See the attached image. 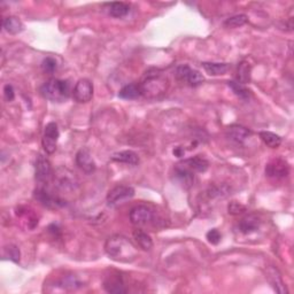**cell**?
<instances>
[{"instance_id":"6da1fadb","label":"cell","mask_w":294,"mask_h":294,"mask_svg":"<svg viewBox=\"0 0 294 294\" xmlns=\"http://www.w3.org/2000/svg\"><path fill=\"white\" fill-rule=\"evenodd\" d=\"M105 252L112 260L121 263H130L138 258L137 246L122 235L108 238L105 244Z\"/></svg>"},{"instance_id":"7a4b0ae2","label":"cell","mask_w":294,"mask_h":294,"mask_svg":"<svg viewBox=\"0 0 294 294\" xmlns=\"http://www.w3.org/2000/svg\"><path fill=\"white\" fill-rule=\"evenodd\" d=\"M139 86L141 96L147 99H158L167 92L169 88V80L159 69H151L142 77Z\"/></svg>"},{"instance_id":"3957f363","label":"cell","mask_w":294,"mask_h":294,"mask_svg":"<svg viewBox=\"0 0 294 294\" xmlns=\"http://www.w3.org/2000/svg\"><path fill=\"white\" fill-rule=\"evenodd\" d=\"M41 93L43 97L51 101L61 102L67 100L69 94H70V84L68 81L52 79L43 84Z\"/></svg>"},{"instance_id":"277c9868","label":"cell","mask_w":294,"mask_h":294,"mask_svg":"<svg viewBox=\"0 0 294 294\" xmlns=\"http://www.w3.org/2000/svg\"><path fill=\"white\" fill-rule=\"evenodd\" d=\"M176 77L177 80L180 82H185L190 86H196L201 85L205 82V77L202 74L197 70V69H192L191 67H189L188 64H181L178 66L176 69Z\"/></svg>"},{"instance_id":"5b68a950","label":"cell","mask_w":294,"mask_h":294,"mask_svg":"<svg viewBox=\"0 0 294 294\" xmlns=\"http://www.w3.org/2000/svg\"><path fill=\"white\" fill-rule=\"evenodd\" d=\"M135 196V189L128 185H116L107 193L106 200L109 206H116Z\"/></svg>"},{"instance_id":"8992f818","label":"cell","mask_w":294,"mask_h":294,"mask_svg":"<svg viewBox=\"0 0 294 294\" xmlns=\"http://www.w3.org/2000/svg\"><path fill=\"white\" fill-rule=\"evenodd\" d=\"M129 217H130V220L133 226L137 228H141L152 222L154 215L150 207H147L145 205H138L136 207H133L130 210Z\"/></svg>"},{"instance_id":"52a82bcc","label":"cell","mask_w":294,"mask_h":294,"mask_svg":"<svg viewBox=\"0 0 294 294\" xmlns=\"http://www.w3.org/2000/svg\"><path fill=\"white\" fill-rule=\"evenodd\" d=\"M60 132L58 129V124L55 122L47 123L44 130V136H43L42 139L43 147H44L45 152L47 154H53L55 152Z\"/></svg>"},{"instance_id":"ba28073f","label":"cell","mask_w":294,"mask_h":294,"mask_svg":"<svg viewBox=\"0 0 294 294\" xmlns=\"http://www.w3.org/2000/svg\"><path fill=\"white\" fill-rule=\"evenodd\" d=\"M52 177V167L49 159L43 154H38L36 159V180L41 188H45Z\"/></svg>"},{"instance_id":"9c48e42d","label":"cell","mask_w":294,"mask_h":294,"mask_svg":"<svg viewBox=\"0 0 294 294\" xmlns=\"http://www.w3.org/2000/svg\"><path fill=\"white\" fill-rule=\"evenodd\" d=\"M72 97L77 102L86 103L93 97V84L88 79H81L72 90Z\"/></svg>"},{"instance_id":"30bf717a","label":"cell","mask_w":294,"mask_h":294,"mask_svg":"<svg viewBox=\"0 0 294 294\" xmlns=\"http://www.w3.org/2000/svg\"><path fill=\"white\" fill-rule=\"evenodd\" d=\"M34 199H36L42 206L46 207V208L55 209L66 205V202H64L62 199H60L57 196H53V194H51L45 188L41 187L34 191Z\"/></svg>"},{"instance_id":"8fae6325","label":"cell","mask_w":294,"mask_h":294,"mask_svg":"<svg viewBox=\"0 0 294 294\" xmlns=\"http://www.w3.org/2000/svg\"><path fill=\"white\" fill-rule=\"evenodd\" d=\"M289 174L288 163L283 159H274L266 166V175L270 178L282 179Z\"/></svg>"},{"instance_id":"7c38bea8","label":"cell","mask_w":294,"mask_h":294,"mask_svg":"<svg viewBox=\"0 0 294 294\" xmlns=\"http://www.w3.org/2000/svg\"><path fill=\"white\" fill-rule=\"evenodd\" d=\"M176 166L196 174V172H205L209 168V162L205 158H202L201 155H196L193 158L183 160V161L177 163Z\"/></svg>"},{"instance_id":"4fadbf2b","label":"cell","mask_w":294,"mask_h":294,"mask_svg":"<svg viewBox=\"0 0 294 294\" xmlns=\"http://www.w3.org/2000/svg\"><path fill=\"white\" fill-rule=\"evenodd\" d=\"M76 164L79 166L80 169L82 171H84L85 174L91 175L93 174L94 171L97 169L96 162L92 158V155L86 149H82L76 154Z\"/></svg>"},{"instance_id":"5bb4252c","label":"cell","mask_w":294,"mask_h":294,"mask_svg":"<svg viewBox=\"0 0 294 294\" xmlns=\"http://www.w3.org/2000/svg\"><path fill=\"white\" fill-rule=\"evenodd\" d=\"M103 288L108 293L122 294L127 293V288L124 287V283L122 277L119 274L107 275L103 279Z\"/></svg>"},{"instance_id":"9a60e30c","label":"cell","mask_w":294,"mask_h":294,"mask_svg":"<svg viewBox=\"0 0 294 294\" xmlns=\"http://www.w3.org/2000/svg\"><path fill=\"white\" fill-rule=\"evenodd\" d=\"M250 136H252V131L243 125L232 124L227 129V137L236 144H244Z\"/></svg>"},{"instance_id":"2e32d148","label":"cell","mask_w":294,"mask_h":294,"mask_svg":"<svg viewBox=\"0 0 294 294\" xmlns=\"http://www.w3.org/2000/svg\"><path fill=\"white\" fill-rule=\"evenodd\" d=\"M260 226H261L260 217L255 214H250L245 216V217L240 220L239 224H238V228H239V231L243 233V235H250V233L258 231Z\"/></svg>"},{"instance_id":"e0dca14e","label":"cell","mask_w":294,"mask_h":294,"mask_svg":"<svg viewBox=\"0 0 294 294\" xmlns=\"http://www.w3.org/2000/svg\"><path fill=\"white\" fill-rule=\"evenodd\" d=\"M267 278H268V282L270 283L272 288H274L276 292L279 294H287L288 292L287 288L286 286H285L282 276H280L279 271L277 269H275L274 267L268 268Z\"/></svg>"},{"instance_id":"ac0fdd59","label":"cell","mask_w":294,"mask_h":294,"mask_svg":"<svg viewBox=\"0 0 294 294\" xmlns=\"http://www.w3.org/2000/svg\"><path fill=\"white\" fill-rule=\"evenodd\" d=\"M112 160L114 162L130 164V166H137L139 163V157L133 151H121V152L114 153L112 155Z\"/></svg>"},{"instance_id":"d6986e66","label":"cell","mask_w":294,"mask_h":294,"mask_svg":"<svg viewBox=\"0 0 294 294\" xmlns=\"http://www.w3.org/2000/svg\"><path fill=\"white\" fill-rule=\"evenodd\" d=\"M132 236H133V239L136 240L137 245L139 246L141 249L144 250H151L153 247V240L149 233L142 231L141 229H136V230H133L132 232Z\"/></svg>"},{"instance_id":"ffe728a7","label":"cell","mask_w":294,"mask_h":294,"mask_svg":"<svg viewBox=\"0 0 294 294\" xmlns=\"http://www.w3.org/2000/svg\"><path fill=\"white\" fill-rule=\"evenodd\" d=\"M107 10L108 14L116 19H121V17H124L125 15L129 14L130 12V6L127 3L122 2H116V3H111L107 4Z\"/></svg>"},{"instance_id":"44dd1931","label":"cell","mask_w":294,"mask_h":294,"mask_svg":"<svg viewBox=\"0 0 294 294\" xmlns=\"http://www.w3.org/2000/svg\"><path fill=\"white\" fill-rule=\"evenodd\" d=\"M3 27L8 33L17 34L23 30V23H22V21L19 19V17L7 16L6 19H4Z\"/></svg>"},{"instance_id":"7402d4cb","label":"cell","mask_w":294,"mask_h":294,"mask_svg":"<svg viewBox=\"0 0 294 294\" xmlns=\"http://www.w3.org/2000/svg\"><path fill=\"white\" fill-rule=\"evenodd\" d=\"M175 178L178 181L180 185H183L184 188L192 187L194 181V174L187 169H183L180 167H175Z\"/></svg>"},{"instance_id":"603a6c76","label":"cell","mask_w":294,"mask_h":294,"mask_svg":"<svg viewBox=\"0 0 294 294\" xmlns=\"http://www.w3.org/2000/svg\"><path fill=\"white\" fill-rule=\"evenodd\" d=\"M140 96H141L140 86L139 84L136 83H131L123 86L119 92V97L125 99V100H133V99H137Z\"/></svg>"},{"instance_id":"cb8c5ba5","label":"cell","mask_w":294,"mask_h":294,"mask_svg":"<svg viewBox=\"0 0 294 294\" xmlns=\"http://www.w3.org/2000/svg\"><path fill=\"white\" fill-rule=\"evenodd\" d=\"M250 72H252V66L248 61H241L237 69V82L240 84H247L250 82Z\"/></svg>"},{"instance_id":"d4e9b609","label":"cell","mask_w":294,"mask_h":294,"mask_svg":"<svg viewBox=\"0 0 294 294\" xmlns=\"http://www.w3.org/2000/svg\"><path fill=\"white\" fill-rule=\"evenodd\" d=\"M201 66L204 67L207 74L210 76H219L224 75L229 70L228 63H220V62H202Z\"/></svg>"},{"instance_id":"484cf974","label":"cell","mask_w":294,"mask_h":294,"mask_svg":"<svg viewBox=\"0 0 294 294\" xmlns=\"http://www.w3.org/2000/svg\"><path fill=\"white\" fill-rule=\"evenodd\" d=\"M259 136H260L261 140L265 142V145L270 147V149H278L280 144H282V138L274 132L261 131L259 133Z\"/></svg>"},{"instance_id":"4316f807","label":"cell","mask_w":294,"mask_h":294,"mask_svg":"<svg viewBox=\"0 0 294 294\" xmlns=\"http://www.w3.org/2000/svg\"><path fill=\"white\" fill-rule=\"evenodd\" d=\"M228 85H229V88L233 91V93H235L237 97H239L240 99H244V100L249 98L250 96L249 90L246 89L245 85L238 83V82H235V81L228 82Z\"/></svg>"},{"instance_id":"83f0119b","label":"cell","mask_w":294,"mask_h":294,"mask_svg":"<svg viewBox=\"0 0 294 294\" xmlns=\"http://www.w3.org/2000/svg\"><path fill=\"white\" fill-rule=\"evenodd\" d=\"M247 16L245 14H238L235 16H231L224 21V25H226L227 28H239V27H243L244 24L247 23Z\"/></svg>"},{"instance_id":"f1b7e54d","label":"cell","mask_w":294,"mask_h":294,"mask_svg":"<svg viewBox=\"0 0 294 294\" xmlns=\"http://www.w3.org/2000/svg\"><path fill=\"white\" fill-rule=\"evenodd\" d=\"M4 255H5L6 258L10 259L11 261L17 263L20 261V256H21V253H20V249L17 246L15 245H7L5 248H4Z\"/></svg>"},{"instance_id":"f546056e","label":"cell","mask_w":294,"mask_h":294,"mask_svg":"<svg viewBox=\"0 0 294 294\" xmlns=\"http://www.w3.org/2000/svg\"><path fill=\"white\" fill-rule=\"evenodd\" d=\"M42 69L45 74H53L54 71H57L58 69L57 60L52 57L45 58L42 62Z\"/></svg>"},{"instance_id":"4dcf8cb0","label":"cell","mask_w":294,"mask_h":294,"mask_svg":"<svg viewBox=\"0 0 294 294\" xmlns=\"http://www.w3.org/2000/svg\"><path fill=\"white\" fill-rule=\"evenodd\" d=\"M228 211H229V214L235 215V216L241 215L246 211V207L238 201H231L230 204L228 205Z\"/></svg>"},{"instance_id":"1f68e13d","label":"cell","mask_w":294,"mask_h":294,"mask_svg":"<svg viewBox=\"0 0 294 294\" xmlns=\"http://www.w3.org/2000/svg\"><path fill=\"white\" fill-rule=\"evenodd\" d=\"M206 238L211 245H218L220 239H222V235H220L217 229H211V230L207 232Z\"/></svg>"},{"instance_id":"d6a6232c","label":"cell","mask_w":294,"mask_h":294,"mask_svg":"<svg viewBox=\"0 0 294 294\" xmlns=\"http://www.w3.org/2000/svg\"><path fill=\"white\" fill-rule=\"evenodd\" d=\"M4 97L7 101H13L15 98V91L14 88H13V85L11 84H6L4 86Z\"/></svg>"},{"instance_id":"836d02e7","label":"cell","mask_w":294,"mask_h":294,"mask_svg":"<svg viewBox=\"0 0 294 294\" xmlns=\"http://www.w3.org/2000/svg\"><path fill=\"white\" fill-rule=\"evenodd\" d=\"M49 232L52 233L55 238L61 235V231H60V229L58 228V226H55V224H51L49 227Z\"/></svg>"},{"instance_id":"e575fe53","label":"cell","mask_w":294,"mask_h":294,"mask_svg":"<svg viewBox=\"0 0 294 294\" xmlns=\"http://www.w3.org/2000/svg\"><path fill=\"white\" fill-rule=\"evenodd\" d=\"M172 153H174V155H176L177 158H181L184 155L185 153V151L181 149V147H176V149L172 151Z\"/></svg>"}]
</instances>
